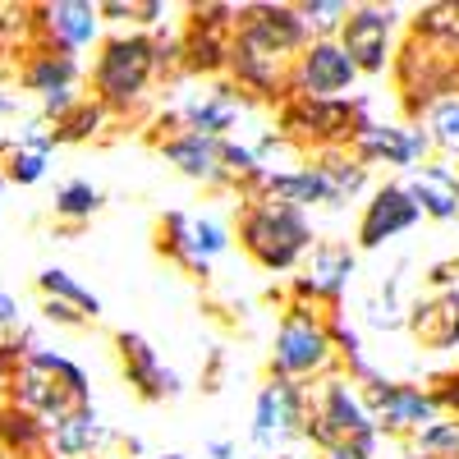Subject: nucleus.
<instances>
[{
    "label": "nucleus",
    "instance_id": "nucleus-1",
    "mask_svg": "<svg viewBox=\"0 0 459 459\" xmlns=\"http://www.w3.org/2000/svg\"><path fill=\"white\" fill-rule=\"evenodd\" d=\"M88 79H92V101L106 115H138L152 97V83L161 79L157 32H138V28L106 32Z\"/></svg>",
    "mask_w": 459,
    "mask_h": 459
},
{
    "label": "nucleus",
    "instance_id": "nucleus-2",
    "mask_svg": "<svg viewBox=\"0 0 459 459\" xmlns=\"http://www.w3.org/2000/svg\"><path fill=\"white\" fill-rule=\"evenodd\" d=\"M235 239L248 253L253 266L272 276H290L303 266V257L313 253L317 244V221L308 212H294L276 198H262L248 194L239 198V225H235Z\"/></svg>",
    "mask_w": 459,
    "mask_h": 459
},
{
    "label": "nucleus",
    "instance_id": "nucleus-3",
    "mask_svg": "<svg viewBox=\"0 0 459 459\" xmlns=\"http://www.w3.org/2000/svg\"><path fill=\"white\" fill-rule=\"evenodd\" d=\"M335 340H331V317L326 308L313 303H285V313L276 322V340H272V359L266 372L276 381H294V386H317V381L335 377Z\"/></svg>",
    "mask_w": 459,
    "mask_h": 459
},
{
    "label": "nucleus",
    "instance_id": "nucleus-4",
    "mask_svg": "<svg viewBox=\"0 0 459 459\" xmlns=\"http://www.w3.org/2000/svg\"><path fill=\"white\" fill-rule=\"evenodd\" d=\"M368 437H381L377 423H372V409L363 400V391L354 386L344 372L317 381L308 386V423H303V441H313L317 455L331 450V446H344V441H368Z\"/></svg>",
    "mask_w": 459,
    "mask_h": 459
},
{
    "label": "nucleus",
    "instance_id": "nucleus-5",
    "mask_svg": "<svg viewBox=\"0 0 459 459\" xmlns=\"http://www.w3.org/2000/svg\"><path fill=\"white\" fill-rule=\"evenodd\" d=\"M14 386H19V400L28 413H42V418H65L74 409H83L92 404V386H88V372L65 359V354H51V350H37L23 359L19 377H14Z\"/></svg>",
    "mask_w": 459,
    "mask_h": 459
},
{
    "label": "nucleus",
    "instance_id": "nucleus-6",
    "mask_svg": "<svg viewBox=\"0 0 459 459\" xmlns=\"http://www.w3.org/2000/svg\"><path fill=\"white\" fill-rule=\"evenodd\" d=\"M368 120V106L359 97L344 101H308V97H285L276 110V129L303 152H331V147H350L354 129Z\"/></svg>",
    "mask_w": 459,
    "mask_h": 459
},
{
    "label": "nucleus",
    "instance_id": "nucleus-7",
    "mask_svg": "<svg viewBox=\"0 0 459 459\" xmlns=\"http://www.w3.org/2000/svg\"><path fill=\"white\" fill-rule=\"evenodd\" d=\"M230 244H235V230H230L221 216H212V212L194 216V212H179L175 207L157 225V248L175 266H184L188 276H212L216 257L230 253Z\"/></svg>",
    "mask_w": 459,
    "mask_h": 459
},
{
    "label": "nucleus",
    "instance_id": "nucleus-8",
    "mask_svg": "<svg viewBox=\"0 0 459 459\" xmlns=\"http://www.w3.org/2000/svg\"><path fill=\"white\" fill-rule=\"evenodd\" d=\"M303 423H308V386L266 377L253 395V423H248V446L257 455H285L290 441H303Z\"/></svg>",
    "mask_w": 459,
    "mask_h": 459
},
{
    "label": "nucleus",
    "instance_id": "nucleus-9",
    "mask_svg": "<svg viewBox=\"0 0 459 459\" xmlns=\"http://www.w3.org/2000/svg\"><path fill=\"white\" fill-rule=\"evenodd\" d=\"M400 23H404L400 5H350V19L340 23L335 42L354 60V69L363 74V79H381V74L395 65Z\"/></svg>",
    "mask_w": 459,
    "mask_h": 459
},
{
    "label": "nucleus",
    "instance_id": "nucleus-10",
    "mask_svg": "<svg viewBox=\"0 0 459 459\" xmlns=\"http://www.w3.org/2000/svg\"><path fill=\"white\" fill-rule=\"evenodd\" d=\"M350 157L354 161H363L368 170H386V175H395V170H413V166H423V161H432L437 157V147H432V138H428V129L423 125H391V120H363L359 129H354V138H350Z\"/></svg>",
    "mask_w": 459,
    "mask_h": 459
},
{
    "label": "nucleus",
    "instance_id": "nucleus-11",
    "mask_svg": "<svg viewBox=\"0 0 459 459\" xmlns=\"http://www.w3.org/2000/svg\"><path fill=\"white\" fill-rule=\"evenodd\" d=\"M244 110L248 101L235 92V83H225V79H212L194 92H184L170 110L157 115V125L170 134V129H188V134H203V138H235L239 120H244Z\"/></svg>",
    "mask_w": 459,
    "mask_h": 459
},
{
    "label": "nucleus",
    "instance_id": "nucleus-12",
    "mask_svg": "<svg viewBox=\"0 0 459 459\" xmlns=\"http://www.w3.org/2000/svg\"><path fill=\"white\" fill-rule=\"evenodd\" d=\"M359 276V248L350 239H317L313 253L303 257V266L294 272V303H313V308H340L344 290Z\"/></svg>",
    "mask_w": 459,
    "mask_h": 459
},
{
    "label": "nucleus",
    "instance_id": "nucleus-13",
    "mask_svg": "<svg viewBox=\"0 0 459 459\" xmlns=\"http://www.w3.org/2000/svg\"><path fill=\"white\" fill-rule=\"evenodd\" d=\"M363 74L354 60L340 51L335 37H313L290 65V97H308V101H344L354 92Z\"/></svg>",
    "mask_w": 459,
    "mask_h": 459
},
{
    "label": "nucleus",
    "instance_id": "nucleus-14",
    "mask_svg": "<svg viewBox=\"0 0 459 459\" xmlns=\"http://www.w3.org/2000/svg\"><path fill=\"white\" fill-rule=\"evenodd\" d=\"M368 409H372V423L381 437H395V441H413L432 418H441V404L432 395V386H418V381H377V386L363 391Z\"/></svg>",
    "mask_w": 459,
    "mask_h": 459
},
{
    "label": "nucleus",
    "instance_id": "nucleus-15",
    "mask_svg": "<svg viewBox=\"0 0 459 459\" xmlns=\"http://www.w3.org/2000/svg\"><path fill=\"white\" fill-rule=\"evenodd\" d=\"M418 221H423V212H418V203L409 198L404 179H381V184H372V194H368V203L359 212L354 248L377 253V248H386L391 239L409 235Z\"/></svg>",
    "mask_w": 459,
    "mask_h": 459
},
{
    "label": "nucleus",
    "instance_id": "nucleus-16",
    "mask_svg": "<svg viewBox=\"0 0 459 459\" xmlns=\"http://www.w3.org/2000/svg\"><path fill=\"white\" fill-rule=\"evenodd\" d=\"M115 359H120V372L129 381V391L138 400H152V404H161V400H175L184 391V381L175 368H166V359L152 350V340L138 335V331H115Z\"/></svg>",
    "mask_w": 459,
    "mask_h": 459
},
{
    "label": "nucleus",
    "instance_id": "nucleus-17",
    "mask_svg": "<svg viewBox=\"0 0 459 459\" xmlns=\"http://www.w3.org/2000/svg\"><path fill=\"white\" fill-rule=\"evenodd\" d=\"M235 32L262 42L266 51H276L294 65V56L313 42L308 28H303L299 10L285 5V0H257V5H235Z\"/></svg>",
    "mask_w": 459,
    "mask_h": 459
},
{
    "label": "nucleus",
    "instance_id": "nucleus-18",
    "mask_svg": "<svg viewBox=\"0 0 459 459\" xmlns=\"http://www.w3.org/2000/svg\"><path fill=\"white\" fill-rule=\"evenodd\" d=\"M409 335L432 354H450L459 350V290H428L409 303L404 313Z\"/></svg>",
    "mask_w": 459,
    "mask_h": 459
},
{
    "label": "nucleus",
    "instance_id": "nucleus-19",
    "mask_svg": "<svg viewBox=\"0 0 459 459\" xmlns=\"http://www.w3.org/2000/svg\"><path fill=\"white\" fill-rule=\"evenodd\" d=\"M157 152H161V161L175 166L184 179H194L203 188H230V175H225L221 143L216 138L188 134V129H170V134L157 138Z\"/></svg>",
    "mask_w": 459,
    "mask_h": 459
},
{
    "label": "nucleus",
    "instance_id": "nucleus-20",
    "mask_svg": "<svg viewBox=\"0 0 459 459\" xmlns=\"http://www.w3.org/2000/svg\"><path fill=\"white\" fill-rule=\"evenodd\" d=\"M42 28H47V42L51 51L60 56H74L79 60V51L88 47H101V10L92 5V0H60V5H47L42 10Z\"/></svg>",
    "mask_w": 459,
    "mask_h": 459
},
{
    "label": "nucleus",
    "instance_id": "nucleus-21",
    "mask_svg": "<svg viewBox=\"0 0 459 459\" xmlns=\"http://www.w3.org/2000/svg\"><path fill=\"white\" fill-rule=\"evenodd\" d=\"M110 441H120V437L110 432V423H101V413L92 404L47 423V446L56 459H101V450Z\"/></svg>",
    "mask_w": 459,
    "mask_h": 459
},
{
    "label": "nucleus",
    "instance_id": "nucleus-22",
    "mask_svg": "<svg viewBox=\"0 0 459 459\" xmlns=\"http://www.w3.org/2000/svg\"><path fill=\"white\" fill-rule=\"evenodd\" d=\"M404 188L428 221H455L459 216V170H455L450 157H432L423 166H413Z\"/></svg>",
    "mask_w": 459,
    "mask_h": 459
},
{
    "label": "nucleus",
    "instance_id": "nucleus-23",
    "mask_svg": "<svg viewBox=\"0 0 459 459\" xmlns=\"http://www.w3.org/2000/svg\"><path fill=\"white\" fill-rule=\"evenodd\" d=\"M79 79H83V65L74 60V56H60V51H37L32 65L23 69V88L32 92H42L47 97H69V92H79Z\"/></svg>",
    "mask_w": 459,
    "mask_h": 459
},
{
    "label": "nucleus",
    "instance_id": "nucleus-24",
    "mask_svg": "<svg viewBox=\"0 0 459 459\" xmlns=\"http://www.w3.org/2000/svg\"><path fill=\"white\" fill-rule=\"evenodd\" d=\"M313 161L326 170L331 188L340 194V203H354L363 194H372V170L363 161L350 157V147H331V152H313Z\"/></svg>",
    "mask_w": 459,
    "mask_h": 459
},
{
    "label": "nucleus",
    "instance_id": "nucleus-25",
    "mask_svg": "<svg viewBox=\"0 0 459 459\" xmlns=\"http://www.w3.org/2000/svg\"><path fill=\"white\" fill-rule=\"evenodd\" d=\"M37 285H42V294H47V299L69 303V308H74V313H83L88 322H97V317H101V299H97L79 276H69L65 266H47V272L37 276Z\"/></svg>",
    "mask_w": 459,
    "mask_h": 459
},
{
    "label": "nucleus",
    "instance_id": "nucleus-26",
    "mask_svg": "<svg viewBox=\"0 0 459 459\" xmlns=\"http://www.w3.org/2000/svg\"><path fill=\"white\" fill-rule=\"evenodd\" d=\"M418 125L428 129V138H432V147H437V157H459V92L432 101Z\"/></svg>",
    "mask_w": 459,
    "mask_h": 459
},
{
    "label": "nucleus",
    "instance_id": "nucleus-27",
    "mask_svg": "<svg viewBox=\"0 0 459 459\" xmlns=\"http://www.w3.org/2000/svg\"><path fill=\"white\" fill-rule=\"evenodd\" d=\"M101 212V188L92 179H69L56 188V216L60 221H74V225H83Z\"/></svg>",
    "mask_w": 459,
    "mask_h": 459
},
{
    "label": "nucleus",
    "instance_id": "nucleus-28",
    "mask_svg": "<svg viewBox=\"0 0 459 459\" xmlns=\"http://www.w3.org/2000/svg\"><path fill=\"white\" fill-rule=\"evenodd\" d=\"M409 450H418L423 459H459V423L455 418H432V423L409 441Z\"/></svg>",
    "mask_w": 459,
    "mask_h": 459
},
{
    "label": "nucleus",
    "instance_id": "nucleus-29",
    "mask_svg": "<svg viewBox=\"0 0 459 459\" xmlns=\"http://www.w3.org/2000/svg\"><path fill=\"white\" fill-rule=\"evenodd\" d=\"M299 19L308 28V37H335L340 23L350 19V0H299Z\"/></svg>",
    "mask_w": 459,
    "mask_h": 459
},
{
    "label": "nucleus",
    "instance_id": "nucleus-30",
    "mask_svg": "<svg viewBox=\"0 0 459 459\" xmlns=\"http://www.w3.org/2000/svg\"><path fill=\"white\" fill-rule=\"evenodd\" d=\"M101 125H106V110L83 97L79 106L65 115V120H56V143H83V138L101 134Z\"/></svg>",
    "mask_w": 459,
    "mask_h": 459
},
{
    "label": "nucleus",
    "instance_id": "nucleus-31",
    "mask_svg": "<svg viewBox=\"0 0 459 459\" xmlns=\"http://www.w3.org/2000/svg\"><path fill=\"white\" fill-rule=\"evenodd\" d=\"M47 152H32V147H14V157H10V179L14 184H37V179H47Z\"/></svg>",
    "mask_w": 459,
    "mask_h": 459
},
{
    "label": "nucleus",
    "instance_id": "nucleus-32",
    "mask_svg": "<svg viewBox=\"0 0 459 459\" xmlns=\"http://www.w3.org/2000/svg\"><path fill=\"white\" fill-rule=\"evenodd\" d=\"M432 395H437L441 413H446V418H455V423H459V368H450V372H441V377H437Z\"/></svg>",
    "mask_w": 459,
    "mask_h": 459
},
{
    "label": "nucleus",
    "instance_id": "nucleus-33",
    "mask_svg": "<svg viewBox=\"0 0 459 459\" xmlns=\"http://www.w3.org/2000/svg\"><path fill=\"white\" fill-rule=\"evenodd\" d=\"M377 450H381V437H368V441L331 446V450H322V459H377Z\"/></svg>",
    "mask_w": 459,
    "mask_h": 459
},
{
    "label": "nucleus",
    "instance_id": "nucleus-34",
    "mask_svg": "<svg viewBox=\"0 0 459 459\" xmlns=\"http://www.w3.org/2000/svg\"><path fill=\"white\" fill-rule=\"evenodd\" d=\"M42 313H47V322H60V326H83V322H88L83 313H74L69 303H56V299L42 303Z\"/></svg>",
    "mask_w": 459,
    "mask_h": 459
},
{
    "label": "nucleus",
    "instance_id": "nucleus-35",
    "mask_svg": "<svg viewBox=\"0 0 459 459\" xmlns=\"http://www.w3.org/2000/svg\"><path fill=\"white\" fill-rule=\"evenodd\" d=\"M203 455H207V459H248L244 446H239V441H230V437H212Z\"/></svg>",
    "mask_w": 459,
    "mask_h": 459
},
{
    "label": "nucleus",
    "instance_id": "nucleus-36",
    "mask_svg": "<svg viewBox=\"0 0 459 459\" xmlns=\"http://www.w3.org/2000/svg\"><path fill=\"white\" fill-rule=\"evenodd\" d=\"M10 326H19V303L0 290V331H10Z\"/></svg>",
    "mask_w": 459,
    "mask_h": 459
},
{
    "label": "nucleus",
    "instance_id": "nucleus-37",
    "mask_svg": "<svg viewBox=\"0 0 459 459\" xmlns=\"http://www.w3.org/2000/svg\"><path fill=\"white\" fill-rule=\"evenodd\" d=\"M14 110H19V101H14V97H0V115H14Z\"/></svg>",
    "mask_w": 459,
    "mask_h": 459
},
{
    "label": "nucleus",
    "instance_id": "nucleus-38",
    "mask_svg": "<svg viewBox=\"0 0 459 459\" xmlns=\"http://www.w3.org/2000/svg\"><path fill=\"white\" fill-rule=\"evenodd\" d=\"M391 459H423V455H418V450H395Z\"/></svg>",
    "mask_w": 459,
    "mask_h": 459
},
{
    "label": "nucleus",
    "instance_id": "nucleus-39",
    "mask_svg": "<svg viewBox=\"0 0 459 459\" xmlns=\"http://www.w3.org/2000/svg\"><path fill=\"white\" fill-rule=\"evenodd\" d=\"M147 459H188V455H179V450H170V455H147Z\"/></svg>",
    "mask_w": 459,
    "mask_h": 459
},
{
    "label": "nucleus",
    "instance_id": "nucleus-40",
    "mask_svg": "<svg viewBox=\"0 0 459 459\" xmlns=\"http://www.w3.org/2000/svg\"><path fill=\"white\" fill-rule=\"evenodd\" d=\"M272 459H299V455H290V450H285V455H272Z\"/></svg>",
    "mask_w": 459,
    "mask_h": 459
},
{
    "label": "nucleus",
    "instance_id": "nucleus-41",
    "mask_svg": "<svg viewBox=\"0 0 459 459\" xmlns=\"http://www.w3.org/2000/svg\"><path fill=\"white\" fill-rule=\"evenodd\" d=\"M450 266H455V276H459V257H455V262H450Z\"/></svg>",
    "mask_w": 459,
    "mask_h": 459
},
{
    "label": "nucleus",
    "instance_id": "nucleus-42",
    "mask_svg": "<svg viewBox=\"0 0 459 459\" xmlns=\"http://www.w3.org/2000/svg\"><path fill=\"white\" fill-rule=\"evenodd\" d=\"M450 161H455V170H459V157H450Z\"/></svg>",
    "mask_w": 459,
    "mask_h": 459
},
{
    "label": "nucleus",
    "instance_id": "nucleus-43",
    "mask_svg": "<svg viewBox=\"0 0 459 459\" xmlns=\"http://www.w3.org/2000/svg\"><path fill=\"white\" fill-rule=\"evenodd\" d=\"M0 188H5V175H0Z\"/></svg>",
    "mask_w": 459,
    "mask_h": 459
},
{
    "label": "nucleus",
    "instance_id": "nucleus-44",
    "mask_svg": "<svg viewBox=\"0 0 459 459\" xmlns=\"http://www.w3.org/2000/svg\"><path fill=\"white\" fill-rule=\"evenodd\" d=\"M455 14H459V5H455Z\"/></svg>",
    "mask_w": 459,
    "mask_h": 459
}]
</instances>
